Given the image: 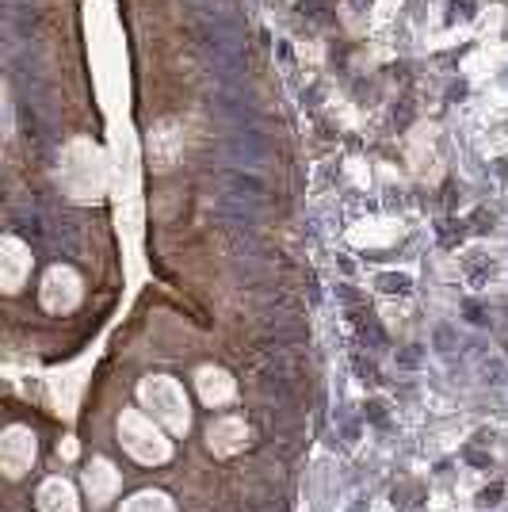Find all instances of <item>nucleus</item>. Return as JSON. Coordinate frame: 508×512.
<instances>
[{
	"label": "nucleus",
	"mask_w": 508,
	"mask_h": 512,
	"mask_svg": "<svg viewBox=\"0 0 508 512\" xmlns=\"http://www.w3.org/2000/svg\"><path fill=\"white\" fill-rule=\"evenodd\" d=\"M249 444V425L241 417H218L207 428V448L218 455V459H230L237 451H245Z\"/></svg>",
	"instance_id": "6e6552de"
},
{
	"label": "nucleus",
	"mask_w": 508,
	"mask_h": 512,
	"mask_svg": "<svg viewBox=\"0 0 508 512\" xmlns=\"http://www.w3.org/2000/svg\"><path fill=\"white\" fill-rule=\"evenodd\" d=\"M58 180H62V188L69 199H77V203H96V199L104 195V184H107L104 153L96 150L92 142H85V138L69 142L62 153Z\"/></svg>",
	"instance_id": "f257e3e1"
},
{
	"label": "nucleus",
	"mask_w": 508,
	"mask_h": 512,
	"mask_svg": "<svg viewBox=\"0 0 508 512\" xmlns=\"http://www.w3.org/2000/svg\"><path fill=\"white\" fill-rule=\"evenodd\" d=\"M119 444L134 463L142 467H161L172 459V440L169 432L149 417L146 409H123L119 413Z\"/></svg>",
	"instance_id": "7ed1b4c3"
},
{
	"label": "nucleus",
	"mask_w": 508,
	"mask_h": 512,
	"mask_svg": "<svg viewBox=\"0 0 508 512\" xmlns=\"http://www.w3.org/2000/svg\"><path fill=\"white\" fill-rule=\"evenodd\" d=\"M27 276H31V249L20 237H4L0 241V283H4V291L16 295Z\"/></svg>",
	"instance_id": "0eeeda50"
},
{
	"label": "nucleus",
	"mask_w": 508,
	"mask_h": 512,
	"mask_svg": "<svg viewBox=\"0 0 508 512\" xmlns=\"http://www.w3.org/2000/svg\"><path fill=\"white\" fill-rule=\"evenodd\" d=\"M195 390H199V398H203V406H226V402H233V394H237V383H233V375L226 371V367H214V363H207V367H199L195 371Z\"/></svg>",
	"instance_id": "1a4fd4ad"
},
{
	"label": "nucleus",
	"mask_w": 508,
	"mask_h": 512,
	"mask_svg": "<svg viewBox=\"0 0 508 512\" xmlns=\"http://www.w3.org/2000/svg\"><path fill=\"white\" fill-rule=\"evenodd\" d=\"M138 402L157 425L165 428L169 436H188L191 428V406L184 386L176 383L172 375H146L138 383Z\"/></svg>",
	"instance_id": "f03ea898"
},
{
	"label": "nucleus",
	"mask_w": 508,
	"mask_h": 512,
	"mask_svg": "<svg viewBox=\"0 0 508 512\" xmlns=\"http://www.w3.org/2000/svg\"><path fill=\"white\" fill-rule=\"evenodd\" d=\"M119 512H176V505H172V497L165 490H138L134 497L123 501Z\"/></svg>",
	"instance_id": "9b49d317"
},
{
	"label": "nucleus",
	"mask_w": 508,
	"mask_h": 512,
	"mask_svg": "<svg viewBox=\"0 0 508 512\" xmlns=\"http://www.w3.org/2000/svg\"><path fill=\"white\" fill-rule=\"evenodd\" d=\"M35 505H39V512H81V497H77V486L69 478L54 474L39 486Z\"/></svg>",
	"instance_id": "9d476101"
},
{
	"label": "nucleus",
	"mask_w": 508,
	"mask_h": 512,
	"mask_svg": "<svg viewBox=\"0 0 508 512\" xmlns=\"http://www.w3.org/2000/svg\"><path fill=\"white\" fill-rule=\"evenodd\" d=\"M81 486H85L92 509H107L115 501V493L123 490V478H119V470H115L111 459H92L85 474H81Z\"/></svg>",
	"instance_id": "423d86ee"
},
{
	"label": "nucleus",
	"mask_w": 508,
	"mask_h": 512,
	"mask_svg": "<svg viewBox=\"0 0 508 512\" xmlns=\"http://www.w3.org/2000/svg\"><path fill=\"white\" fill-rule=\"evenodd\" d=\"M35 459H39V440H35V432L27 425L4 428V436H0V470H4V478L20 482L23 474L35 467Z\"/></svg>",
	"instance_id": "20e7f679"
},
{
	"label": "nucleus",
	"mask_w": 508,
	"mask_h": 512,
	"mask_svg": "<svg viewBox=\"0 0 508 512\" xmlns=\"http://www.w3.org/2000/svg\"><path fill=\"white\" fill-rule=\"evenodd\" d=\"M85 299V283L69 264H54L43 279V306L50 314H69L77 310V302Z\"/></svg>",
	"instance_id": "39448f33"
}]
</instances>
